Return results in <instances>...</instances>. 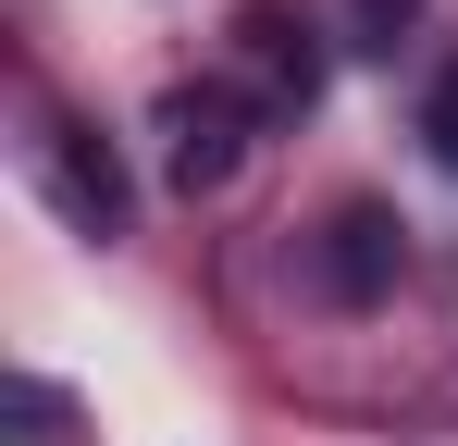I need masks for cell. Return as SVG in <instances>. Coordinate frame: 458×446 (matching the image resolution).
I'll list each match as a JSON object with an SVG mask.
<instances>
[{
    "label": "cell",
    "mask_w": 458,
    "mask_h": 446,
    "mask_svg": "<svg viewBox=\"0 0 458 446\" xmlns=\"http://www.w3.org/2000/svg\"><path fill=\"white\" fill-rule=\"evenodd\" d=\"M161 137H174V186L211 199L235 161H248V99H235V87H186V99L161 112Z\"/></svg>",
    "instance_id": "obj_2"
},
{
    "label": "cell",
    "mask_w": 458,
    "mask_h": 446,
    "mask_svg": "<svg viewBox=\"0 0 458 446\" xmlns=\"http://www.w3.org/2000/svg\"><path fill=\"white\" fill-rule=\"evenodd\" d=\"M235 63H248V87H260V112H298L310 87H322L310 13H285V0H248V13H235Z\"/></svg>",
    "instance_id": "obj_1"
},
{
    "label": "cell",
    "mask_w": 458,
    "mask_h": 446,
    "mask_svg": "<svg viewBox=\"0 0 458 446\" xmlns=\"http://www.w3.org/2000/svg\"><path fill=\"white\" fill-rule=\"evenodd\" d=\"M322 286H335V297H384V286H396V223H384L372 199L322 223Z\"/></svg>",
    "instance_id": "obj_3"
},
{
    "label": "cell",
    "mask_w": 458,
    "mask_h": 446,
    "mask_svg": "<svg viewBox=\"0 0 458 446\" xmlns=\"http://www.w3.org/2000/svg\"><path fill=\"white\" fill-rule=\"evenodd\" d=\"M421 137H434V161L458 174V63L434 74V99H421Z\"/></svg>",
    "instance_id": "obj_5"
},
{
    "label": "cell",
    "mask_w": 458,
    "mask_h": 446,
    "mask_svg": "<svg viewBox=\"0 0 458 446\" xmlns=\"http://www.w3.org/2000/svg\"><path fill=\"white\" fill-rule=\"evenodd\" d=\"M13 422H25V446H50V422H63V397H50V384H13Z\"/></svg>",
    "instance_id": "obj_6"
},
{
    "label": "cell",
    "mask_w": 458,
    "mask_h": 446,
    "mask_svg": "<svg viewBox=\"0 0 458 446\" xmlns=\"http://www.w3.org/2000/svg\"><path fill=\"white\" fill-rule=\"evenodd\" d=\"M421 0H360V50H396V25H409Z\"/></svg>",
    "instance_id": "obj_7"
},
{
    "label": "cell",
    "mask_w": 458,
    "mask_h": 446,
    "mask_svg": "<svg viewBox=\"0 0 458 446\" xmlns=\"http://www.w3.org/2000/svg\"><path fill=\"white\" fill-rule=\"evenodd\" d=\"M50 186H63V211H75V223L124 236V174H112V149H87V137L50 124Z\"/></svg>",
    "instance_id": "obj_4"
}]
</instances>
